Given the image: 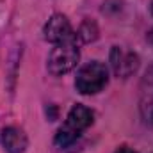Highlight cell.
<instances>
[{
	"label": "cell",
	"mask_w": 153,
	"mask_h": 153,
	"mask_svg": "<svg viewBox=\"0 0 153 153\" xmlns=\"http://www.w3.org/2000/svg\"><path fill=\"white\" fill-rule=\"evenodd\" d=\"M150 11H152V14H153V2H152V7H150Z\"/></svg>",
	"instance_id": "cell-10"
},
{
	"label": "cell",
	"mask_w": 153,
	"mask_h": 153,
	"mask_svg": "<svg viewBox=\"0 0 153 153\" xmlns=\"http://www.w3.org/2000/svg\"><path fill=\"white\" fill-rule=\"evenodd\" d=\"M116 153H137V152H134V150H130V148H125V146H123V148H119Z\"/></svg>",
	"instance_id": "cell-9"
},
{
	"label": "cell",
	"mask_w": 153,
	"mask_h": 153,
	"mask_svg": "<svg viewBox=\"0 0 153 153\" xmlns=\"http://www.w3.org/2000/svg\"><path fill=\"white\" fill-rule=\"evenodd\" d=\"M80 59V52L76 48L75 41H64L55 45V48L52 50L50 57H48V71L52 75L59 76V75H66L68 71H71L76 66Z\"/></svg>",
	"instance_id": "cell-3"
},
{
	"label": "cell",
	"mask_w": 153,
	"mask_h": 153,
	"mask_svg": "<svg viewBox=\"0 0 153 153\" xmlns=\"http://www.w3.org/2000/svg\"><path fill=\"white\" fill-rule=\"evenodd\" d=\"M43 34H45V39L46 41H50L53 45H59V43L75 39V34L71 30V25H70L68 18L62 16V14H53L46 22Z\"/></svg>",
	"instance_id": "cell-4"
},
{
	"label": "cell",
	"mask_w": 153,
	"mask_h": 153,
	"mask_svg": "<svg viewBox=\"0 0 153 153\" xmlns=\"http://www.w3.org/2000/svg\"><path fill=\"white\" fill-rule=\"evenodd\" d=\"M75 38H78L82 43H91V41H94V39L98 38V27H96V23H94L93 20H85V22L80 25L78 32L75 34Z\"/></svg>",
	"instance_id": "cell-8"
},
{
	"label": "cell",
	"mask_w": 153,
	"mask_h": 153,
	"mask_svg": "<svg viewBox=\"0 0 153 153\" xmlns=\"http://www.w3.org/2000/svg\"><path fill=\"white\" fill-rule=\"evenodd\" d=\"M139 111L143 119L153 125V66L146 71L141 82V100H139Z\"/></svg>",
	"instance_id": "cell-5"
},
{
	"label": "cell",
	"mask_w": 153,
	"mask_h": 153,
	"mask_svg": "<svg viewBox=\"0 0 153 153\" xmlns=\"http://www.w3.org/2000/svg\"><path fill=\"white\" fill-rule=\"evenodd\" d=\"M107 82H109V71L105 64L93 61L76 73L75 87L82 94H96L107 85Z\"/></svg>",
	"instance_id": "cell-2"
},
{
	"label": "cell",
	"mask_w": 153,
	"mask_h": 153,
	"mask_svg": "<svg viewBox=\"0 0 153 153\" xmlns=\"http://www.w3.org/2000/svg\"><path fill=\"white\" fill-rule=\"evenodd\" d=\"M91 125H93V112L84 105H75L68 112L66 121L62 123V126L57 130L55 144L61 146V148H66V146L73 144L82 135V132L85 128H89Z\"/></svg>",
	"instance_id": "cell-1"
},
{
	"label": "cell",
	"mask_w": 153,
	"mask_h": 153,
	"mask_svg": "<svg viewBox=\"0 0 153 153\" xmlns=\"http://www.w3.org/2000/svg\"><path fill=\"white\" fill-rule=\"evenodd\" d=\"M2 144L7 153H23L29 146V139L22 128L7 126L2 132Z\"/></svg>",
	"instance_id": "cell-7"
},
{
	"label": "cell",
	"mask_w": 153,
	"mask_h": 153,
	"mask_svg": "<svg viewBox=\"0 0 153 153\" xmlns=\"http://www.w3.org/2000/svg\"><path fill=\"white\" fill-rule=\"evenodd\" d=\"M111 62L114 68V73L117 76H128L132 75L137 66H139V57L132 52H123L121 48L114 46L111 53Z\"/></svg>",
	"instance_id": "cell-6"
}]
</instances>
